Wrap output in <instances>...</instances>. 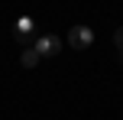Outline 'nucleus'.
<instances>
[{"mask_svg": "<svg viewBox=\"0 0 123 120\" xmlns=\"http://www.w3.org/2000/svg\"><path fill=\"white\" fill-rule=\"evenodd\" d=\"M68 45L71 49H91L94 45V29L91 26H71V32H68Z\"/></svg>", "mask_w": 123, "mask_h": 120, "instance_id": "1", "label": "nucleus"}, {"mask_svg": "<svg viewBox=\"0 0 123 120\" xmlns=\"http://www.w3.org/2000/svg\"><path fill=\"white\" fill-rule=\"evenodd\" d=\"M32 49L39 52V58L58 55V52H62V39L58 36H36V39H32Z\"/></svg>", "mask_w": 123, "mask_h": 120, "instance_id": "2", "label": "nucleus"}, {"mask_svg": "<svg viewBox=\"0 0 123 120\" xmlns=\"http://www.w3.org/2000/svg\"><path fill=\"white\" fill-rule=\"evenodd\" d=\"M19 65H23V68H36V65H39V52L32 49V45H29V49H23V55H19Z\"/></svg>", "mask_w": 123, "mask_h": 120, "instance_id": "3", "label": "nucleus"}, {"mask_svg": "<svg viewBox=\"0 0 123 120\" xmlns=\"http://www.w3.org/2000/svg\"><path fill=\"white\" fill-rule=\"evenodd\" d=\"M32 26H36V23H32L29 16H19V19H16V39L29 36V32H32Z\"/></svg>", "mask_w": 123, "mask_h": 120, "instance_id": "4", "label": "nucleus"}, {"mask_svg": "<svg viewBox=\"0 0 123 120\" xmlns=\"http://www.w3.org/2000/svg\"><path fill=\"white\" fill-rule=\"evenodd\" d=\"M113 45L120 49V58H123V26H120L117 32H113Z\"/></svg>", "mask_w": 123, "mask_h": 120, "instance_id": "5", "label": "nucleus"}]
</instances>
